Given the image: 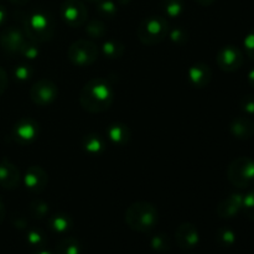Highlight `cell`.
Listing matches in <instances>:
<instances>
[{
  "instance_id": "obj_1",
  "label": "cell",
  "mask_w": 254,
  "mask_h": 254,
  "mask_svg": "<svg viewBox=\"0 0 254 254\" xmlns=\"http://www.w3.org/2000/svg\"><path fill=\"white\" fill-rule=\"evenodd\" d=\"M113 99V89L102 78H94L87 82L79 94L81 106L91 113H102L109 109Z\"/></svg>"
},
{
  "instance_id": "obj_2",
  "label": "cell",
  "mask_w": 254,
  "mask_h": 254,
  "mask_svg": "<svg viewBox=\"0 0 254 254\" xmlns=\"http://www.w3.org/2000/svg\"><path fill=\"white\" fill-rule=\"evenodd\" d=\"M158 210L149 202H135L126 211V223L133 231L140 233L150 232L158 223Z\"/></svg>"
},
{
  "instance_id": "obj_3",
  "label": "cell",
  "mask_w": 254,
  "mask_h": 254,
  "mask_svg": "<svg viewBox=\"0 0 254 254\" xmlns=\"http://www.w3.org/2000/svg\"><path fill=\"white\" fill-rule=\"evenodd\" d=\"M169 32V24L164 17L150 16L144 19L136 30V35L141 44L153 45L160 44L166 39Z\"/></svg>"
},
{
  "instance_id": "obj_4",
  "label": "cell",
  "mask_w": 254,
  "mask_h": 254,
  "mask_svg": "<svg viewBox=\"0 0 254 254\" xmlns=\"http://www.w3.org/2000/svg\"><path fill=\"white\" fill-rule=\"evenodd\" d=\"M24 29L30 39L47 41L54 36V20L47 12L36 11L24 19Z\"/></svg>"
},
{
  "instance_id": "obj_5",
  "label": "cell",
  "mask_w": 254,
  "mask_h": 254,
  "mask_svg": "<svg viewBox=\"0 0 254 254\" xmlns=\"http://www.w3.org/2000/svg\"><path fill=\"white\" fill-rule=\"evenodd\" d=\"M227 179L236 188L246 189L254 185V160L247 156L235 159L227 168Z\"/></svg>"
},
{
  "instance_id": "obj_6",
  "label": "cell",
  "mask_w": 254,
  "mask_h": 254,
  "mask_svg": "<svg viewBox=\"0 0 254 254\" xmlns=\"http://www.w3.org/2000/svg\"><path fill=\"white\" fill-rule=\"evenodd\" d=\"M67 55H68V60L74 66L87 67L91 66L97 60L98 49H97V45L94 42L82 39L77 40L69 46Z\"/></svg>"
},
{
  "instance_id": "obj_7",
  "label": "cell",
  "mask_w": 254,
  "mask_h": 254,
  "mask_svg": "<svg viewBox=\"0 0 254 254\" xmlns=\"http://www.w3.org/2000/svg\"><path fill=\"white\" fill-rule=\"evenodd\" d=\"M61 16L71 27H79L87 21L88 11L79 0H64L61 6Z\"/></svg>"
},
{
  "instance_id": "obj_8",
  "label": "cell",
  "mask_w": 254,
  "mask_h": 254,
  "mask_svg": "<svg viewBox=\"0 0 254 254\" xmlns=\"http://www.w3.org/2000/svg\"><path fill=\"white\" fill-rule=\"evenodd\" d=\"M57 94H59V89L56 84L46 78L37 81L30 89V97L32 102L41 107L51 104L57 98Z\"/></svg>"
},
{
  "instance_id": "obj_9",
  "label": "cell",
  "mask_w": 254,
  "mask_h": 254,
  "mask_svg": "<svg viewBox=\"0 0 254 254\" xmlns=\"http://www.w3.org/2000/svg\"><path fill=\"white\" fill-rule=\"evenodd\" d=\"M218 67L225 72H236L243 64V54L237 46L228 45L222 47L217 54Z\"/></svg>"
},
{
  "instance_id": "obj_10",
  "label": "cell",
  "mask_w": 254,
  "mask_h": 254,
  "mask_svg": "<svg viewBox=\"0 0 254 254\" xmlns=\"http://www.w3.org/2000/svg\"><path fill=\"white\" fill-rule=\"evenodd\" d=\"M24 44V34H22L21 30L15 26L7 27L0 35V45H1L2 50L10 55L20 54Z\"/></svg>"
},
{
  "instance_id": "obj_11",
  "label": "cell",
  "mask_w": 254,
  "mask_h": 254,
  "mask_svg": "<svg viewBox=\"0 0 254 254\" xmlns=\"http://www.w3.org/2000/svg\"><path fill=\"white\" fill-rule=\"evenodd\" d=\"M39 135V124L31 118L20 119L14 127V138L19 144L32 143Z\"/></svg>"
},
{
  "instance_id": "obj_12",
  "label": "cell",
  "mask_w": 254,
  "mask_h": 254,
  "mask_svg": "<svg viewBox=\"0 0 254 254\" xmlns=\"http://www.w3.org/2000/svg\"><path fill=\"white\" fill-rule=\"evenodd\" d=\"M175 241L176 245L179 246V248L184 251L192 250L193 247H196L200 241V236H198V231L192 223H183L178 227L175 232Z\"/></svg>"
},
{
  "instance_id": "obj_13",
  "label": "cell",
  "mask_w": 254,
  "mask_h": 254,
  "mask_svg": "<svg viewBox=\"0 0 254 254\" xmlns=\"http://www.w3.org/2000/svg\"><path fill=\"white\" fill-rule=\"evenodd\" d=\"M19 169L9 159H2L0 161V186L5 190H14L19 186Z\"/></svg>"
},
{
  "instance_id": "obj_14",
  "label": "cell",
  "mask_w": 254,
  "mask_h": 254,
  "mask_svg": "<svg viewBox=\"0 0 254 254\" xmlns=\"http://www.w3.org/2000/svg\"><path fill=\"white\" fill-rule=\"evenodd\" d=\"M47 181H49L47 174L40 166H30L24 176L25 185L34 193L42 192L46 189Z\"/></svg>"
},
{
  "instance_id": "obj_15",
  "label": "cell",
  "mask_w": 254,
  "mask_h": 254,
  "mask_svg": "<svg viewBox=\"0 0 254 254\" xmlns=\"http://www.w3.org/2000/svg\"><path fill=\"white\" fill-rule=\"evenodd\" d=\"M189 81L195 88H205L212 79V69L210 66L202 62L195 64L189 69Z\"/></svg>"
},
{
  "instance_id": "obj_16",
  "label": "cell",
  "mask_w": 254,
  "mask_h": 254,
  "mask_svg": "<svg viewBox=\"0 0 254 254\" xmlns=\"http://www.w3.org/2000/svg\"><path fill=\"white\" fill-rule=\"evenodd\" d=\"M243 196L241 193H232L217 206V215L221 218H232L242 210Z\"/></svg>"
},
{
  "instance_id": "obj_17",
  "label": "cell",
  "mask_w": 254,
  "mask_h": 254,
  "mask_svg": "<svg viewBox=\"0 0 254 254\" xmlns=\"http://www.w3.org/2000/svg\"><path fill=\"white\" fill-rule=\"evenodd\" d=\"M230 131L240 140H248L254 136V122L247 117H238L231 123Z\"/></svg>"
},
{
  "instance_id": "obj_18",
  "label": "cell",
  "mask_w": 254,
  "mask_h": 254,
  "mask_svg": "<svg viewBox=\"0 0 254 254\" xmlns=\"http://www.w3.org/2000/svg\"><path fill=\"white\" fill-rule=\"evenodd\" d=\"M107 135L116 145H126L130 140V130L123 123H113L107 129Z\"/></svg>"
},
{
  "instance_id": "obj_19",
  "label": "cell",
  "mask_w": 254,
  "mask_h": 254,
  "mask_svg": "<svg viewBox=\"0 0 254 254\" xmlns=\"http://www.w3.org/2000/svg\"><path fill=\"white\" fill-rule=\"evenodd\" d=\"M50 228L56 233H64L67 231L71 230L72 227V220L69 216L64 215V213H57V215L52 216L49 221Z\"/></svg>"
},
{
  "instance_id": "obj_20",
  "label": "cell",
  "mask_w": 254,
  "mask_h": 254,
  "mask_svg": "<svg viewBox=\"0 0 254 254\" xmlns=\"http://www.w3.org/2000/svg\"><path fill=\"white\" fill-rule=\"evenodd\" d=\"M82 145H83L84 150L91 155H99L104 150L103 139L96 134H89V135L84 136Z\"/></svg>"
},
{
  "instance_id": "obj_21",
  "label": "cell",
  "mask_w": 254,
  "mask_h": 254,
  "mask_svg": "<svg viewBox=\"0 0 254 254\" xmlns=\"http://www.w3.org/2000/svg\"><path fill=\"white\" fill-rule=\"evenodd\" d=\"M55 254H81V245L73 237H66L57 243Z\"/></svg>"
},
{
  "instance_id": "obj_22",
  "label": "cell",
  "mask_w": 254,
  "mask_h": 254,
  "mask_svg": "<svg viewBox=\"0 0 254 254\" xmlns=\"http://www.w3.org/2000/svg\"><path fill=\"white\" fill-rule=\"evenodd\" d=\"M102 51H103L104 56H107L108 59H119L124 54V45L118 40H108L103 44Z\"/></svg>"
},
{
  "instance_id": "obj_23",
  "label": "cell",
  "mask_w": 254,
  "mask_h": 254,
  "mask_svg": "<svg viewBox=\"0 0 254 254\" xmlns=\"http://www.w3.org/2000/svg\"><path fill=\"white\" fill-rule=\"evenodd\" d=\"M161 7L168 16L178 17L184 11V1L183 0H163Z\"/></svg>"
},
{
  "instance_id": "obj_24",
  "label": "cell",
  "mask_w": 254,
  "mask_h": 254,
  "mask_svg": "<svg viewBox=\"0 0 254 254\" xmlns=\"http://www.w3.org/2000/svg\"><path fill=\"white\" fill-rule=\"evenodd\" d=\"M86 32L92 39H102V37L106 36L107 27L101 20H92L87 25Z\"/></svg>"
},
{
  "instance_id": "obj_25",
  "label": "cell",
  "mask_w": 254,
  "mask_h": 254,
  "mask_svg": "<svg viewBox=\"0 0 254 254\" xmlns=\"http://www.w3.org/2000/svg\"><path fill=\"white\" fill-rule=\"evenodd\" d=\"M97 11L102 17L113 19L118 12V9L112 0H101L99 2H97Z\"/></svg>"
},
{
  "instance_id": "obj_26",
  "label": "cell",
  "mask_w": 254,
  "mask_h": 254,
  "mask_svg": "<svg viewBox=\"0 0 254 254\" xmlns=\"http://www.w3.org/2000/svg\"><path fill=\"white\" fill-rule=\"evenodd\" d=\"M216 241L221 247H231L236 242V235L230 228H220L216 233Z\"/></svg>"
},
{
  "instance_id": "obj_27",
  "label": "cell",
  "mask_w": 254,
  "mask_h": 254,
  "mask_svg": "<svg viewBox=\"0 0 254 254\" xmlns=\"http://www.w3.org/2000/svg\"><path fill=\"white\" fill-rule=\"evenodd\" d=\"M151 248L156 252H169L171 248V242H170V238L168 237L164 233H159V235L154 236L151 238Z\"/></svg>"
},
{
  "instance_id": "obj_28",
  "label": "cell",
  "mask_w": 254,
  "mask_h": 254,
  "mask_svg": "<svg viewBox=\"0 0 254 254\" xmlns=\"http://www.w3.org/2000/svg\"><path fill=\"white\" fill-rule=\"evenodd\" d=\"M242 210L250 220L254 221V189L243 197Z\"/></svg>"
},
{
  "instance_id": "obj_29",
  "label": "cell",
  "mask_w": 254,
  "mask_h": 254,
  "mask_svg": "<svg viewBox=\"0 0 254 254\" xmlns=\"http://www.w3.org/2000/svg\"><path fill=\"white\" fill-rule=\"evenodd\" d=\"M27 242L32 247H42L46 242V237H45L44 232H41L40 230H31L27 233Z\"/></svg>"
},
{
  "instance_id": "obj_30",
  "label": "cell",
  "mask_w": 254,
  "mask_h": 254,
  "mask_svg": "<svg viewBox=\"0 0 254 254\" xmlns=\"http://www.w3.org/2000/svg\"><path fill=\"white\" fill-rule=\"evenodd\" d=\"M240 107L245 113L254 114V96L248 94V96L242 97L240 101Z\"/></svg>"
},
{
  "instance_id": "obj_31",
  "label": "cell",
  "mask_w": 254,
  "mask_h": 254,
  "mask_svg": "<svg viewBox=\"0 0 254 254\" xmlns=\"http://www.w3.org/2000/svg\"><path fill=\"white\" fill-rule=\"evenodd\" d=\"M170 39L171 41L175 42V44H185L186 41H188V32L185 31L184 29H180V27H178V29H174L171 30L170 32Z\"/></svg>"
},
{
  "instance_id": "obj_32",
  "label": "cell",
  "mask_w": 254,
  "mask_h": 254,
  "mask_svg": "<svg viewBox=\"0 0 254 254\" xmlns=\"http://www.w3.org/2000/svg\"><path fill=\"white\" fill-rule=\"evenodd\" d=\"M245 49H246V54H247V56L254 61V29L251 30V31L248 32L247 36H246Z\"/></svg>"
},
{
  "instance_id": "obj_33",
  "label": "cell",
  "mask_w": 254,
  "mask_h": 254,
  "mask_svg": "<svg viewBox=\"0 0 254 254\" xmlns=\"http://www.w3.org/2000/svg\"><path fill=\"white\" fill-rule=\"evenodd\" d=\"M20 54H21L22 56L27 57V59H35V57L39 55V49L36 47V45L31 44V42L25 41V44H24V46H22L21 52H20Z\"/></svg>"
},
{
  "instance_id": "obj_34",
  "label": "cell",
  "mask_w": 254,
  "mask_h": 254,
  "mask_svg": "<svg viewBox=\"0 0 254 254\" xmlns=\"http://www.w3.org/2000/svg\"><path fill=\"white\" fill-rule=\"evenodd\" d=\"M32 215L35 216V217H44L45 215L47 213V211H49V207H47L46 203H42V202H34L32 203Z\"/></svg>"
},
{
  "instance_id": "obj_35",
  "label": "cell",
  "mask_w": 254,
  "mask_h": 254,
  "mask_svg": "<svg viewBox=\"0 0 254 254\" xmlns=\"http://www.w3.org/2000/svg\"><path fill=\"white\" fill-rule=\"evenodd\" d=\"M32 71L29 66H19L15 69V77L20 81H26L31 77Z\"/></svg>"
},
{
  "instance_id": "obj_36",
  "label": "cell",
  "mask_w": 254,
  "mask_h": 254,
  "mask_svg": "<svg viewBox=\"0 0 254 254\" xmlns=\"http://www.w3.org/2000/svg\"><path fill=\"white\" fill-rule=\"evenodd\" d=\"M7 84H9V79H7L6 72L0 67V96L6 91Z\"/></svg>"
},
{
  "instance_id": "obj_37",
  "label": "cell",
  "mask_w": 254,
  "mask_h": 254,
  "mask_svg": "<svg viewBox=\"0 0 254 254\" xmlns=\"http://www.w3.org/2000/svg\"><path fill=\"white\" fill-rule=\"evenodd\" d=\"M5 20H6V10L0 5V26L4 24Z\"/></svg>"
},
{
  "instance_id": "obj_38",
  "label": "cell",
  "mask_w": 254,
  "mask_h": 254,
  "mask_svg": "<svg viewBox=\"0 0 254 254\" xmlns=\"http://www.w3.org/2000/svg\"><path fill=\"white\" fill-rule=\"evenodd\" d=\"M195 1L197 2V4L202 5V6H210V5H212L216 0H195Z\"/></svg>"
},
{
  "instance_id": "obj_39",
  "label": "cell",
  "mask_w": 254,
  "mask_h": 254,
  "mask_svg": "<svg viewBox=\"0 0 254 254\" xmlns=\"http://www.w3.org/2000/svg\"><path fill=\"white\" fill-rule=\"evenodd\" d=\"M4 218H5V206L4 203L0 201V223L4 221Z\"/></svg>"
},
{
  "instance_id": "obj_40",
  "label": "cell",
  "mask_w": 254,
  "mask_h": 254,
  "mask_svg": "<svg viewBox=\"0 0 254 254\" xmlns=\"http://www.w3.org/2000/svg\"><path fill=\"white\" fill-rule=\"evenodd\" d=\"M248 83L254 88V68H252L248 73Z\"/></svg>"
},
{
  "instance_id": "obj_41",
  "label": "cell",
  "mask_w": 254,
  "mask_h": 254,
  "mask_svg": "<svg viewBox=\"0 0 254 254\" xmlns=\"http://www.w3.org/2000/svg\"><path fill=\"white\" fill-rule=\"evenodd\" d=\"M9 1L11 2V4H14V5H19V6H22V5L27 4L30 0H9Z\"/></svg>"
},
{
  "instance_id": "obj_42",
  "label": "cell",
  "mask_w": 254,
  "mask_h": 254,
  "mask_svg": "<svg viewBox=\"0 0 254 254\" xmlns=\"http://www.w3.org/2000/svg\"><path fill=\"white\" fill-rule=\"evenodd\" d=\"M131 0H118V2L121 5H126V4H129V2H130Z\"/></svg>"
},
{
  "instance_id": "obj_43",
  "label": "cell",
  "mask_w": 254,
  "mask_h": 254,
  "mask_svg": "<svg viewBox=\"0 0 254 254\" xmlns=\"http://www.w3.org/2000/svg\"><path fill=\"white\" fill-rule=\"evenodd\" d=\"M34 254H51V253L47 252V251H36Z\"/></svg>"
},
{
  "instance_id": "obj_44",
  "label": "cell",
  "mask_w": 254,
  "mask_h": 254,
  "mask_svg": "<svg viewBox=\"0 0 254 254\" xmlns=\"http://www.w3.org/2000/svg\"><path fill=\"white\" fill-rule=\"evenodd\" d=\"M87 1H89V2H99V1H101V0H87Z\"/></svg>"
}]
</instances>
